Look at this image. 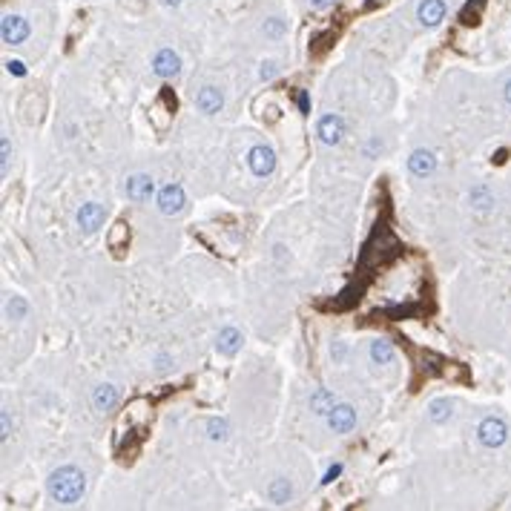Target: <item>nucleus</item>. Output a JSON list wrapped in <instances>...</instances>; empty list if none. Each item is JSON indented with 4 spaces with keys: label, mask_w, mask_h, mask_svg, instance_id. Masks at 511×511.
<instances>
[{
    "label": "nucleus",
    "mask_w": 511,
    "mask_h": 511,
    "mask_svg": "<svg viewBox=\"0 0 511 511\" xmlns=\"http://www.w3.org/2000/svg\"><path fill=\"white\" fill-rule=\"evenodd\" d=\"M47 488H49V497L55 503L72 505V503H78L83 497V491H87V477H83L80 468L64 465V468H58V471H52Z\"/></svg>",
    "instance_id": "obj_1"
},
{
    "label": "nucleus",
    "mask_w": 511,
    "mask_h": 511,
    "mask_svg": "<svg viewBox=\"0 0 511 511\" xmlns=\"http://www.w3.org/2000/svg\"><path fill=\"white\" fill-rule=\"evenodd\" d=\"M477 440L483 448H500L508 440V425L503 416H483L477 425Z\"/></svg>",
    "instance_id": "obj_2"
},
{
    "label": "nucleus",
    "mask_w": 511,
    "mask_h": 511,
    "mask_svg": "<svg viewBox=\"0 0 511 511\" xmlns=\"http://www.w3.org/2000/svg\"><path fill=\"white\" fill-rule=\"evenodd\" d=\"M247 167H250V173H253L256 179H267L273 169H276V152H273L270 147H265V144L253 147V150L247 152Z\"/></svg>",
    "instance_id": "obj_3"
},
{
    "label": "nucleus",
    "mask_w": 511,
    "mask_h": 511,
    "mask_svg": "<svg viewBox=\"0 0 511 511\" xmlns=\"http://www.w3.org/2000/svg\"><path fill=\"white\" fill-rule=\"evenodd\" d=\"M316 136H319V141H322V144H327V147L339 144V141H342V136H345V121L339 118L336 112L322 115V118H319V124H316Z\"/></svg>",
    "instance_id": "obj_4"
},
{
    "label": "nucleus",
    "mask_w": 511,
    "mask_h": 511,
    "mask_svg": "<svg viewBox=\"0 0 511 511\" xmlns=\"http://www.w3.org/2000/svg\"><path fill=\"white\" fill-rule=\"evenodd\" d=\"M187 204V196H184V187L181 184H167L161 193H158V210L164 216H179Z\"/></svg>",
    "instance_id": "obj_5"
},
{
    "label": "nucleus",
    "mask_w": 511,
    "mask_h": 511,
    "mask_svg": "<svg viewBox=\"0 0 511 511\" xmlns=\"http://www.w3.org/2000/svg\"><path fill=\"white\" fill-rule=\"evenodd\" d=\"M327 428L333 434H348L356 428V408L351 405H333L327 414Z\"/></svg>",
    "instance_id": "obj_6"
},
{
    "label": "nucleus",
    "mask_w": 511,
    "mask_h": 511,
    "mask_svg": "<svg viewBox=\"0 0 511 511\" xmlns=\"http://www.w3.org/2000/svg\"><path fill=\"white\" fill-rule=\"evenodd\" d=\"M0 35H4V44L18 47V44H23V40L29 37V23L20 15H6L4 26H0Z\"/></svg>",
    "instance_id": "obj_7"
},
{
    "label": "nucleus",
    "mask_w": 511,
    "mask_h": 511,
    "mask_svg": "<svg viewBox=\"0 0 511 511\" xmlns=\"http://www.w3.org/2000/svg\"><path fill=\"white\" fill-rule=\"evenodd\" d=\"M104 219H107V212H104V207L95 204V201L80 204V210H78V227H80L83 233H95V230L104 224Z\"/></svg>",
    "instance_id": "obj_8"
},
{
    "label": "nucleus",
    "mask_w": 511,
    "mask_h": 511,
    "mask_svg": "<svg viewBox=\"0 0 511 511\" xmlns=\"http://www.w3.org/2000/svg\"><path fill=\"white\" fill-rule=\"evenodd\" d=\"M124 193H126L130 201H150V196L155 193V181L150 176H144V173H136V176L126 179Z\"/></svg>",
    "instance_id": "obj_9"
},
{
    "label": "nucleus",
    "mask_w": 511,
    "mask_h": 511,
    "mask_svg": "<svg viewBox=\"0 0 511 511\" xmlns=\"http://www.w3.org/2000/svg\"><path fill=\"white\" fill-rule=\"evenodd\" d=\"M152 72L158 78H176L181 72V58L173 52V49H161L155 58H152Z\"/></svg>",
    "instance_id": "obj_10"
},
{
    "label": "nucleus",
    "mask_w": 511,
    "mask_h": 511,
    "mask_svg": "<svg viewBox=\"0 0 511 511\" xmlns=\"http://www.w3.org/2000/svg\"><path fill=\"white\" fill-rule=\"evenodd\" d=\"M408 169H411L416 179L431 176L434 169H437V155H434L431 150H414L411 158H408Z\"/></svg>",
    "instance_id": "obj_11"
},
{
    "label": "nucleus",
    "mask_w": 511,
    "mask_h": 511,
    "mask_svg": "<svg viewBox=\"0 0 511 511\" xmlns=\"http://www.w3.org/2000/svg\"><path fill=\"white\" fill-rule=\"evenodd\" d=\"M196 107H198L204 115H216V112L224 107L222 90H216V87H201L198 95H196Z\"/></svg>",
    "instance_id": "obj_12"
},
{
    "label": "nucleus",
    "mask_w": 511,
    "mask_h": 511,
    "mask_svg": "<svg viewBox=\"0 0 511 511\" xmlns=\"http://www.w3.org/2000/svg\"><path fill=\"white\" fill-rule=\"evenodd\" d=\"M416 18L422 26H440L445 18V4L443 0H422L416 9Z\"/></svg>",
    "instance_id": "obj_13"
},
{
    "label": "nucleus",
    "mask_w": 511,
    "mask_h": 511,
    "mask_svg": "<svg viewBox=\"0 0 511 511\" xmlns=\"http://www.w3.org/2000/svg\"><path fill=\"white\" fill-rule=\"evenodd\" d=\"M468 201H471V207H474L477 212H491V210H494V204H497V198H494V193H491V187H488V184H477V187H471V193H468Z\"/></svg>",
    "instance_id": "obj_14"
},
{
    "label": "nucleus",
    "mask_w": 511,
    "mask_h": 511,
    "mask_svg": "<svg viewBox=\"0 0 511 511\" xmlns=\"http://www.w3.org/2000/svg\"><path fill=\"white\" fill-rule=\"evenodd\" d=\"M216 348H219V354L233 356V354L241 348V333H239L236 327H224V330H219V336H216Z\"/></svg>",
    "instance_id": "obj_15"
},
{
    "label": "nucleus",
    "mask_w": 511,
    "mask_h": 511,
    "mask_svg": "<svg viewBox=\"0 0 511 511\" xmlns=\"http://www.w3.org/2000/svg\"><path fill=\"white\" fill-rule=\"evenodd\" d=\"M92 405H95V411H112L115 405H118V391L112 388V385H98L95 388V394H92Z\"/></svg>",
    "instance_id": "obj_16"
},
{
    "label": "nucleus",
    "mask_w": 511,
    "mask_h": 511,
    "mask_svg": "<svg viewBox=\"0 0 511 511\" xmlns=\"http://www.w3.org/2000/svg\"><path fill=\"white\" fill-rule=\"evenodd\" d=\"M290 494H293V488H290V480H284V477H276V480L267 486V500H270L273 505H284V503L290 500Z\"/></svg>",
    "instance_id": "obj_17"
},
{
    "label": "nucleus",
    "mask_w": 511,
    "mask_h": 511,
    "mask_svg": "<svg viewBox=\"0 0 511 511\" xmlns=\"http://www.w3.org/2000/svg\"><path fill=\"white\" fill-rule=\"evenodd\" d=\"M333 405H336V399H333V394H330L327 388H319V391H313V394H311V411H313V414L327 416Z\"/></svg>",
    "instance_id": "obj_18"
},
{
    "label": "nucleus",
    "mask_w": 511,
    "mask_h": 511,
    "mask_svg": "<svg viewBox=\"0 0 511 511\" xmlns=\"http://www.w3.org/2000/svg\"><path fill=\"white\" fill-rule=\"evenodd\" d=\"M451 408H454L451 399H434V402L428 405V419L437 422V425H443V422L451 419Z\"/></svg>",
    "instance_id": "obj_19"
},
{
    "label": "nucleus",
    "mask_w": 511,
    "mask_h": 511,
    "mask_svg": "<svg viewBox=\"0 0 511 511\" xmlns=\"http://www.w3.org/2000/svg\"><path fill=\"white\" fill-rule=\"evenodd\" d=\"M371 359L376 365H388V362H394V348L388 342H382V339H376V342H371Z\"/></svg>",
    "instance_id": "obj_20"
},
{
    "label": "nucleus",
    "mask_w": 511,
    "mask_h": 511,
    "mask_svg": "<svg viewBox=\"0 0 511 511\" xmlns=\"http://www.w3.org/2000/svg\"><path fill=\"white\" fill-rule=\"evenodd\" d=\"M6 316L15 319V322L26 319V316H29V302L23 299V296H9V302H6Z\"/></svg>",
    "instance_id": "obj_21"
},
{
    "label": "nucleus",
    "mask_w": 511,
    "mask_h": 511,
    "mask_svg": "<svg viewBox=\"0 0 511 511\" xmlns=\"http://www.w3.org/2000/svg\"><path fill=\"white\" fill-rule=\"evenodd\" d=\"M207 434H210V440H224L227 437V422L224 419H210L207 422Z\"/></svg>",
    "instance_id": "obj_22"
},
{
    "label": "nucleus",
    "mask_w": 511,
    "mask_h": 511,
    "mask_svg": "<svg viewBox=\"0 0 511 511\" xmlns=\"http://www.w3.org/2000/svg\"><path fill=\"white\" fill-rule=\"evenodd\" d=\"M287 32V23L282 20V18H270V20H265V35L267 37H282Z\"/></svg>",
    "instance_id": "obj_23"
},
{
    "label": "nucleus",
    "mask_w": 511,
    "mask_h": 511,
    "mask_svg": "<svg viewBox=\"0 0 511 511\" xmlns=\"http://www.w3.org/2000/svg\"><path fill=\"white\" fill-rule=\"evenodd\" d=\"M0 155H4V158H0V173L6 176V173H9V161H12V147H9V138H6V136L0 138Z\"/></svg>",
    "instance_id": "obj_24"
},
{
    "label": "nucleus",
    "mask_w": 511,
    "mask_h": 511,
    "mask_svg": "<svg viewBox=\"0 0 511 511\" xmlns=\"http://www.w3.org/2000/svg\"><path fill=\"white\" fill-rule=\"evenodd\" d=\"M6 69H9V75H18V78L26 75V64L23 61H6Z\"/></svg>",
    "instance_id": "obj_25"
},
{
    "label": "nucleus",
    "mask_w": 511,
    "mask_h": 511,
    "mask_svg": "<svg viewBox=\"0 0 511 511\" xmlns=\"http://www.w3.org/2000/svg\"><path fill=\"white\" fill-rule=\"evenodd\" d=\"M276 72H279V69H276V64H273V61H265V64H262V69H259L262 80H270V78H273Z\"/></svg>",
    "instance_id": "obj_26"
},
{
    "label": "nucleus",
    "mask_w": 511,
    "mask_h": 511,
    "mask_svg": "<svg viewBox=\"0 0 511 511\" xmlns=\"http://www.w3.org/2000/svg\"><path fill=\"white\" fill-rule=\"evenodd\" d=\"M9 437H12V428H9V411H4V434H0V440L6 443Z\"/></svg>",
    "instance_id": "obj_27"
},
{
    "label": "nucleus",
    "mask_w": 511,
    "mask_h": 511,
    "mask_svg": "<svg viewBox=\"0 0 511 511\" xmlns=\"http://www.w3.org/2000/svg\"><path fill=\"white\" fill-rule=\"evenodd\" d=\"M339 474H342V465H333L330 471L325 474V483H333V477H339Z\"/></svg>",
    "instance_id": "obj_28"
},
{
    "label": "nucleus",
    "mask_w": 511,
    "mask_h": 511,
    "mask_svg": "<svg viewBox=\"0 0 511 511\" xmlns=\"http://www.w3.org/2000/svg\"><path fill=\"white\" fill-rule=\"evenodd\" d=\"M311 6L313 9H327V6H333V0H311Z\"/></svg>",
    "instance_id": "obj_29"
},
{
    "label": "nucleus",
    "mask_w": 511,
    "mask_h": 511,
    "mask_svg": "<svg viewBox=\"0 0 511 511\" xmlns=\"http://www.w3.org/2000/svg\"><path fill=\"white\" fill-rule=\"evenodd\" d=\"M503 98H505V104H511V78L505 80V87H503Z\"/></svg>",
    "instance_id": "obj_30"
},
{
    "label": "nucleus",
    "mask_w": 511,
    "mask_h": 511,
    "mask_svg": "<svg viewBox=\"0 0 511 511\" xmlns=\"http://www.w3.org/2000/svg\"><path fill=\"white\" fill-rule=\"evenodd\" d=\"M299 107H302V112H308V95L305 92L299 95Z\"/></svg>",
    "instance_id": "obj_31"
},
{
    "label": "nucleus",
    "mask_w": 511,
    "mask_h": 511,
    "mask_svg": "<svg viewBox=\"0 0 511 511\" xmlns=\"http://www.w3.org/2000/svg\"><path fill=\"white\" fill-rule=\"evenodd\" d=\"M164 4H167V6H179V4H181V0H164Z\"/></svg>",
    "instance_id": "obj_32"
}]
</instances>
